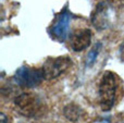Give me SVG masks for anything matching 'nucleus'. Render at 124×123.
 I'll return each mask as SVG.
<instances>
[{
	"label": "nucleus",
	"mask_w": 124,
	"mask_h": 123,
	"mask_svg": "<svg viewBox=\"0 0 124 123\" xmlns=\"http://www.w3.org/2000/svg\"><path fill=\"white\" fill-rule=\"evenodd\" d=\"M14 106L21 115L26 118H37L45 110V104L37 94L22 93L14 99Z\"/></svg>",
	"instance_id": "obj_1"
},
{
	"label": "nucleus",
	"mask_w": 124,
	"mask_h": 123,
	"mask_svg": "<svg viewBox=\"0 0 124 123\" xmlns=\"http://www.w3.org/2000/svg\"><path fill=\"white\" fill-rule=\"evenodd\" d=\"M118 82L114 73L110 71L105 72L99 83V102L103 111H109L113 108L116 98Z\"/></svg>",
	"instance_id": "obj_2"
},
{
	"label": "nucleus",
	"mask_w": 124,
	"mask_h": 123,
	"mask_svg": "<svg viewBox=\"0 0 124 123\" xmlns=\"http://www.w3.org/2000/svg\"><path fill=\"white\" fill-rule=\"evenodd\" d=\"M45 80L43 70L34 69L31 67H21L16 70L13 76V81L17 86L22 88H34Z\"/></svg>",
	"instance_id": "obj_3"
},
{
	"label": "nucleus",
	"mask_w": 124,
	"mask_h": 123,
	"mask_svg": "<svg viewBox=\"0 0 124 123\" xmlns=\"http://www.w3.org/2000/svg\"><path fill=\"white\" fill-rule=\"evenodd\" d=\"M72 67V59L68 56L48 58L45 61L43 68V73L46 81H51L59 77L61 74L65 73Z\"/></svg>",
	"instance_id": "obj_4"
},
{
	"label": "nucleus",
	"mask_w": 124,
	"mask_h": 123,
	"mask_svg": "<svg viewBox=\"0 0 124 123\" xmlns=\"http://www.w3.org/2000/svg\"><path fill=\"white\" fill-rule=\"evenodd\" d=\"M71 22V13L68 10H63L58 15L54 24L51 27V35L59 41H64L68 38L69 26Z\"/></svg>",
	"instance_id": "obj_5"
},
{
	"label": "nucleus",
	"mask_w": 124,
	"mask_h": 123,
	"mask_svg": "<svg viewBox=\"0 0 124 123\" xmlns=\"http://www.w3.org/2000/svg\"><path fill=\"white\" fill-rule=\"evenodd\" d=\"M92 43V31L89 28H82L73 32L70 36V46L74 51L79 52L89 47Z\"/></svg>",
	"instance_id": "obj_6"
},
{
	"label": "nucleus",
	"mask_w": 124,
	"mask_h": 123,
	"mask_svg": "<svg viewBox=\"0 0 124 123\" xmlns=\"http://www.w3.org/2000/svg\"><path fill=\"white\" fill-rule=\"evenodd\" d=\"M92 22L98 30H105L109 26L108 7L105 2H100L92 14Z\"/></svg>",
	"instance_id": "obj_7"
},
{
	"label": "nucleus",
	"mask_w": 124,
	"mask_h": 123,
	"mask_svg": "<svg viewBox=\"0 0 124 123\" xmlns=\"http://www.w3.org/2000/svg\"><path fill=\"white\" fill-rule=\"evenodd\" d=\"M84 115H85V112H84L83 108L81 106H78V105L74 104V102L68 104L63 108V115L69 121L73 123L78 122Z\"/></svg>",
	"instance_id": "obj_8"
},
{
	"label": "nucleus",
	"mask_w": 124,
	"mask_h": 123,
	"mask_svg": "<svg viewBox=\"0 0 124 123\" xmlns=\"http://www.w3.org/2000/svg\"><path fill=\"white\" fill-rule=\"evenodd\" d=\"M100 47H101L100 44H97V46H95L89 51V54H87V58H86V65H87V67H92V65L96 62V59H97V57H98Z\"/></svg>",
	"instance_id": "obj_9"
},
{
	"label": "nucleus",
	"mask_w": 124,
	"mask_h": 123,
	"mask_svg": "<svg viewBox=\"0 0 124 123\" xmlns=\"http://www.w3.org/2000/svg\"><path fill=\"white\" fill-rule=\"evenodd\" d=\"M0 123H9V118L3 112L0 113Z\"/></svg>",
	"instance_id": "obj_10"
},
{
	"label": "nucleus",
	"mask_w": 124,
	"mask_h": 123,
	"mask_svg": "<svg viewBox=\"0 0 124 123\" xmlns=\"http://www.w3.org/2000/svg\"><path fill=\"white\" fill-rule=\"evenodd\" d=\"M109 1H116V0H109Z\"/></svg>",
	"instance_id": "obj_11"
}]
</instances>
